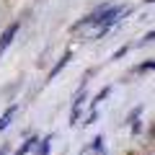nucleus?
Returning <instances> with one entry per match:
<instances>
[{"instance_id":"nucleus-1","label":"nucleus","mask_w":155,"mask_h":155,"mask_svg":"<svg viewBox=\"0 0 155 155\" xmlns=\"http://www.w3.org/2000/svg\"><path fill=\"white\" fill-rule=\"evenodd\" d=\"M85 98H88V93H85V85L75 93V98H72V114H70V124H78L80 122V111H83V104Z\"/></svg>"},{"instance_id":"nucleus-2","label":"nucleus","mask_w":155,"mask_h":155,"mask_svg":"<svg viewBox=\"0 0 155 155\" xmlns=\"http://www.w3.org/2000/svg\"><path fill=\"white\" fill-rule=\"evenodd\" d=\"M16 34H18V23H11V26L3 31V36H0V54H3V52L11 47V41L16 39Z\"/></svg>"},{"instance_id":"nucleus-3","label":"nucleus","mask_w":155,"mask_h":155,"mask_svg":"<svg viewBox=\"0 0 155 155\" xmlns=\"http://www.w3.org/2000/svg\"><path fill=\"white\" fill-rule=\"evenodd\" d=\"M145 111V106H137V109L129 114V122H132V134H140L142 132V119H140V114Z\"/></svg>"},{"instance_id":"nucleus-4","label":"nucleus","mask_w":155,"mask_h":155,"mask_svg":"<svg viewBox=\"0 0 155 155\" xmlns=\"http://www.w3.org/2000/svg\"><path fill=\"white\" fill-rule=\"evenodd\" d=\"M49 150H52V134H47L44 140H39V142H36L34 155H49Z\"/></svg>"},{"instance_id":"nucleus-5","label":"nucleus","mask_w":155,"mask_h":155,"mask_svg":"<svg viewBox=\"0 0 155 155\" xmlns=\"http://www.w3.org/2000/svg\"><path fill=\"white\" fill-rule=\"evenodd\" d=\"M16 111H18V104H11V106L5 109V114L0 116V132H3V129H5L8 124H11V119L16 116Z\"/></svg>"},{"instance_id":"nucleus-6","label":"nucleus","mask_w":155,"mask_h":155,"mask_svg":"<svg viewBox=\"0 0 155 155\" xmlns=\"http://www.w3.org/2000/svg\"><path fill=\"white\" fill-rule=\"evenodd\" d=\"M70 60H72V52H65V57H62V60H60V62H57V65H54V70L49 72V78H47V80H54V78H57V75H60V72H62V67H65V65H67V62H70Z\"/></svg>"},{"instance_id":"nucleus-7","label":"nucleus","mask_w":155,"mask_h":155,"mask_svg":"<svg viewBox=\"0 0 155 155\" xmlns=\"http://www.w3.org/2000/svg\"><path fill=\"white\" fill-rule=\"evenodd\" d=\"M104 142H106L104 134H98V137H93V142H91L83 153H106V150H104Z\"/></svg>"},{"instance_id":"nucleus-8","label":"nucleus","mask_w":155,"mask_h":155,"mask_svg":"<svg viewBox=\"0 0 155 155\" xmlns=\"http://www.w3.org/2000/svg\"><path fill=\"white\" fill-rule=\"evenodd\" d=\"M36 142H39V137H28L26 142H23L21 147L16 150V155H28V153H34V147H36Z\"/></svg>"},{"instance_id":"nucleus-9","label":"nucleus","mask_w":155,"mask_h":155,"mask_svg":"<svg viewBox=\"0 0 155 155\" xmlns=\"http://www.w3.org/2000/svg\"><path fill=\"white\" fill-rule=\"evenodd\" d=\"M109 91H111V88H104V91H101V93H98V96H96V98H93V101H91V106H93V109H96V106H98V104H101V101H104V98H106V96H109Z\"/></svg>"},{"instance_id":"nucleus-10","label":"nucleus","mask_w":155,"mask_h":155,"mask_svg":"<svg viewBox=\"0 0 155 155\" xmlns=\"http://www.w3.org/2000/svg\"><path fill=\"white\" fill-rule=\"evenodd\" d=\"M153 67H155V62H153V60H147V62H142V65H140L137 70H140V72H150Z\"/></svg>"},{"instance_id":"nucleus-11","label":"nucleus","mask_w":155,"mask_h":155,"mask_svg":"<svg viewBox=\"0 0 155 155\" xmlns=\"http://www.w3.org/2000/svg\"><path fill=\"white\" fill-rule=\"evenodd\" d=\"M127 49H129V47H119V49L114 52V57H111V60H119V57H124V54H127Z\"/></svg>"},{"instance_id":"nucleus-12","label":"nucleus","mask_w":155,"mask_h":155,"mask_svg":"<svg viewBox=\"0 0 155 155\" xmlns=\"http://www.w3.org/2000/svg\"><path fill=\"white\" fill-rule=\"evenodd\" d=\"M96 119H98V111H96V109H93V111H91V116H88V119H85V122H83V124H93V122H96Z\"/></svg>"},{"instance_id":"nucleus-13","label":"nucleus","mask_w":155,"mask_h":155,"mask_svg":"<svg viewBox=\"0 0 155 155\" xmlns=\"http://www.w3.org/2000/svg\"><path fill=\"white\" fill-rule=\"evenodd\" d=\"M140 44H142V47H145V44H153V31H147V36H145Z\"/></svg>"},{"instance_id":"nucleus-14","label":"nucleus","mask_w":155,"mask_h":155,"mask_svg":"<svg viewBox=\"0 0 155 155\" xmlns=\"http://www.w3.org/2000/svg\"><path fill=\"white\" fill-rule=\"evenodd\" d=\"M8 153V147H0V155H5Z\"/></svg>"}]
</instances>
